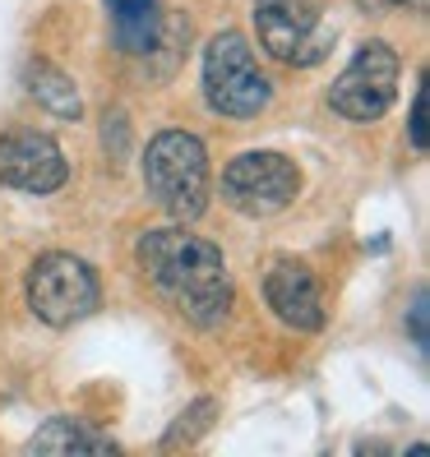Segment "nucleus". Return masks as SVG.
<instances>
[{"label": "nucleus", "instance_id": "20e7f679", "mask_svg": "<svg viewBox=\"0 0 430 457\" xmlns=\"http://www.w3.org/2000/svg\"><path fill=\"white\" fill-rule=\"evenodd\" d=\"M29 310L38 314V324L46 328H70L79 319H89L102 301V287H97V273L74 259V254H38L33 268H29Z\"/></svg>", "mask_w": 430, "mask_h": 457}, {"label": "nucleus", "instance_id": "f257e3e1", "mask_svg": "<svg viewBox=\"0 0 430 457\" xmlns=\"http://www.w3.org/2000/svg\"><path fill=\"white\" fill-rule=\"evenodd\" d=\"M134 259H139V273L148 278V287L195 328H218L227 319L232 310L227 259L213 240L185 231V222L144 231L139 245H134Z\"/></svg>", "mask_w": 430, "mask_h": 457}, {"label": "nucleus", "instance_id": "9d476101", "mask_svg": "<svg viewBox=\"0 0 430 457\" xmlns=\"http://www.w3.org/2000/svg\"><path fill=\"white\" fill-rule=\"evenodd\" d=\"M29 453H46V457H112L121 453V444L112 435L93 429L89 420H74V416H51L38 435L29 439Z\"/></svg>", "mask_w": 430, "mask_h": 457}, {"label": "nucleus", "instance_id": "dca6fc26", "mask_svg": "<svg viewBox=\"0 0 430 457\" xmlns=\"http://www.w3.org/2000/svg\"><path fill=\"white\" fill-rule=\"evenodd\" d=\"M366 5H370V10H384V14H408V10L421 14L426 0H366Z\"/></svg>", "mask_w": 430, "mask_h": 457}, {"label": "nucleus", "instance_id": "f03ea898", "mask_svg": "<svg viewBox=\"0 0 430 457\" xmlns=\"http://www.w3.org/2000/svg\"><path fill=\"white\" fill-rule=\"evenodd\" d=\"M144 190L172 222L204 218L208 195H213V176H208V153L190 129H163L148 139Z\"/></svg>", "mask_w": 430, "mask_h": 457}, {"label": "nucleus", "instance_id": "423d86ee", "mask_svg": "<svg viewBox=\"0 0 430 457\" xmlns=\"http://www.w3.org/2000/svg\"><path fill=\"white\" fill-rule=\"evenodd\" d=\"M301 195V171L282 153H240L223 171V199L240 218H274Z\"/></svg>", "mask_w": 430, "mask_h": 457}, {"label": "nucleus", "instance_id": "ddd939ff", "mask_svg": "<svg viewBox=\"0 0 430 457\" xmlns=\"http://www.w3.org/2000/svg\"><path fill=\"white\" fill-rule=\"evenodd\" d=\"M213 416H218V402L199 397L195 407H185V411L176 416V425L163 435V448H190V444H199L208 429H213Z\"/></svg>", "mask_w": 430, "mask_h": 457}, {"label": "nucleus", "instance_id": "f8f14e48", "mask_svg": "<svg viewBox=\"0 0 430 457\" xmlns=\"http://www.w3.org/2000/svg\"><path fill=\"white\" fill-rule=\"evenodd\" d=\"M23 84H29V93L46 106L51 116H61V120H79V116H84V102H79L74 79H70L65 70H56L51 61H29V70H23Z\"/></svg>", "mask_w": 430, "mask_h": 457}, {"label": "nucleus", "instance_id": "6e6552de", "mask_svg": "<svg viewBox=\"0 0 430 457\" xmlns=\"http://www.w3.org/2000/svg\"><path fill=\"white\" fill-rule=\"evenodd\" d=\"M65 180H70V162L51 134L38 129L0 134V185L23 195H56Z\"/></svg>", "mask_w": 430, "mask_h": 457}, {"label": "nucleus", "instance_id": "9b49d317", "mask_svg": "<svg viewBox=\"0 0 430 457\" xmlns=\"http://www.w3.org/2000/svg\"><path fill=\"white\" fill-rule=\"evenodd\" d=\"M106 10H112L116 42L130 56H144V51L157 46V37H163V10H157V0H106Z\"/></svg>", "mask_w": 430, "mask_h": 457}, {"label": "nucleus", "instance_id": "2eb2a0df", "mask_svg": "<svg viewBox=\"0 0 430 457\" xmlns=\"http://www.w3.org/2000/svg\"><path fill=\"white\" fill-rule=\"evenodd\" d=\"M408 134H412V148L426 153V88H417L412 97V120H408Z\"/></svg>", "mask_w": 430, "mask_h": 457}, {"label": "nucleus", "instance_id": "0eeeda50", "mask_svg": "<svg viewBox=\"0 0 430 457\" xmlns=\"http://www.w3.org/2000/svg\"><path fill=\"white\" fill-rule=\"evenodd\" d=\"M398 51L389 42H366L352 65H347L338 79H333V88H329V106L342 116V120H380L389 106H393V93H398Z\"/></svg>", "mask_w": 430, "mask_h": 457}, {"label": "nucleus", "instance_id": "39448f33", "mask_svg": "<svg viewBox=\"0 0 430 457\" xmlns=\"http://www.w3.org/2000/svg\"><path fill=\"white\" fill-rule=\"evenodd\" d=\"M255 33L268 56L291 70L319 65L333 46V29L315 0H255Z\"/></svg>", "mask_w": 430, "mask_h": 457}, {"label": "nucleus", "instance_id": "7ed1b4c3", "mask_svg": "<svg viewBox=\"0 0 430 457\" xmlns=\"http://www.w3.org/2000/svg\"><path fill=\"white\" fill-rule=\"evenodd\" d=\"M204 97L218 116L250 120L274 102V84L259 70L250 42L240 33H218L204 51Z\"/></svg>", "mask_w": 430, "mask_h": 457}, {"label": "nucleus", "instance_id": "4468645a", "mask_svg": "<svg viewBox=\"0 0 430 457\" xmlns=\"http://www.w3.org/2000/svg\"><path fill=\"white\" fill-rule=\"evenodd\" d=\"M408 319H412V346L426 356V287H417V295H412V310H408Z\"/></svg>", "mask_w": 430, "mask_h": 457}, {"label": "nucleus", "instance_id": "1a4fd4ad", "mask_svg": "<svg viewBox=\"0 0 430 457\" xmlns=\"http://www.w3.org/2000/svg\"><path fill=\"white\" fill-rule=\"evenodd\" d=\"M264 301L287 328H297V333L325 328V295H319V282L310 278V268L297 259H278L264 273Z\"/></svg>", "mask_w": 430, "mask_h": 457}]
</instances>
